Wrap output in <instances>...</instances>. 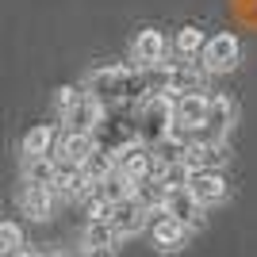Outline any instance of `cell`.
Masks as SVG:
<instances>
[{"label": "cell", "instance_id": "15", "mask_svg": "<svg viewBox=\"0 0 257 257\" xmlns=\"http://www.w3.org/2000/svg\"><path fill=\"white\" fill-rule=\"evenodd\" d=\"M96 150V139L92 135H73V131H65L62 139L54 142V158L65 161V165H85V158Z\"/></svg>", "mask_w": 257, "mask_h": 257}, {"label": "cell", "instance_id": "27", "mask_svg": "<svg viewBox=\"0 0 257 257\" xmlns=\"http://www.w3.org/2000/svg\"><path fill=\"white\" fill-rule=\"evenodd\" d=\"M8 257H39V253H31V249L23 246V249H16V253H8Z\"/></svg>", "mask_w": 257, "mask_h": 257}, {"label": "cell", "instance_id": "18", "mask_svg": "<svg viewBox=\"0 0 257 257\" xmlns=\"http://www.w3.org/2000/svg\"><path fill=\"white\" fill-rule=\"evenodd\" d=\"M54 142H58V131H54V123H39V127H31L27 135H23L20 154H23V158H43V154L54 150Z\"/></svg>", "mask_w": 257, "mask_h": 257}, {"label": "cell", "instance_id": "9", "mask_svg": "<svg viewBox=\"0 0 257 257\" xmlns=\"http://www.w3.org/2000/svg\"><path fill=\"white\" fill-rule=\"evenodd\" d=\"M226 177L223 169H192V177H188V192H192V200L200 207H211V204H223L226 200Z\"/></svg>", "mask_w": 257, "mask_h": 257}, {"label": "cell", "instance_id": "21", "mask_svg": "<svg viewBox=\"0 0 257 257\" xmlns=\"http://www.w3.org/2000/svg\"><path fill=\"white\" fill-rule=\"evenodd\" d=\"M96 192L104 196L107 204H119V200H131V196H135V184H131L127 177L119 173V169H111V173L104 177V181L96 184Z\"/></svg>", "mask_w": 257, "mask_h": 257}, {"label": "cell", "instance_id": "29", "mask_svg": "<svg viewBox=\"0 0 257 257\" xmlns=\"http://www.w3.org/2000/svg\"><path fill=\"white\" fill-rule=\"evenodd\" d=\"M96 257H104V253H96Z\"/></svg>", "mask_w": 257, "mask_h": 257}, {"label": "cell", "instance_id": "11", "mask_svg": "<svg viewBox=\"0 0 257 257\" xmlns=\"http://www.w3.org/2000/svg\"><path fill=\"white\" fill-rule=\"evenodd\" d=\"M107 223L115 226L119 238H131V234H142V226L150 223V211L131 196V200H119V204H111V211H107Z\"/></svg>", "mask_w": 257, "mask_h": 257}, {"label": "cell", "instance_id": "13", "mask_svg": "<svg viewBox=\"0 0 257 257\" xmlns=\"http://www.w3.org/2000/svg\"><path fill=\"white\" fill-rule=\"evenodd\" d=\"M104 111H107V107L100 104L96 96H88V92H85V96H81V100H77V104L62 115V123H65V131H73V135H92V131H96V123L104 119Z\"/></svg>", "mask_w": 257, "mask_h": 257}, {"label": "cell", "instance_id": "8", "mask_svg": "<svg viewBox=\"0 0 257 257\" xmlns=\"http://www.w3.org/2000/svg\"><path fill=\"white\" fill-rule=\"evenodd\" d=\"M207 100H211V92L207 88H196V92H181V96L173 100V123L181 131H200L204 127V115H207Z\"/></svg>", "mask_w": 257, "mask_h": 257}, {"label": "cell", "instance_id": "25", "mask_svg": "<svg viewBox=\"0 0 257 257\" xmlns=\"http://www.w3.org/2000/svg\"><path fill=\"white\" fill-rule=\"evenodd\" d=\"M81 204H85V219H88V223H100V219H107V211H111V204H107L96 188H92V192H88Z\"/></svg>", "mask_w": 257, "mask_h": 257}, {"label": "cell", "instance_id": "10", "mask_svg": "<svg viewBox=\"0 0 257 257\" xmlns=\"http://www.w3.org/2000/svg\"><path fill=\"white\" fill-rule=\"evenodd\" d=\"M226 161H230L226 142H215V139H188V150H184V165H188V169H223Z\"/></svg>", "mask_w": 257, "mask_h": 257}, {"label": "cell", "instance_id": "26", "mask_svg": "<svg viewBox=\"0 0 257 257\" xmlns=\"http://www.w3.org/2000/svg\"><path fill=\"white\" fill-rule=\"evenodd\" d=\"M81 96H85V88H77V85H62V88H58V96H54V104H58V111L65 115V111H69V107H73Z\"/></svg>", "mask_w": 257, "mask_h": 257}, {"label": "cell", "instance_id": "16", "mask_svg": "<svg viewBox=\"0 0 257 257\" xmlns=\"http://www.w3.org/2000/svg\"><path fill=\"white\" fill-rule=\"evenodd\" d=\"M20 207H23V215H31L35 223H46L50 211H54V192L46 184H23L20 188Z\"/></svg>", "mask_w": 257, "mask_h": 257}, {"label": "cell", "instance_id": "5", "mask_svg": "<svg viewBox=\"0 0 257 257\" xmlns=\"http://www.w3.org/2000/svg\"><path fill=\"white\" fill-rule=\"evenodd\" d=\"M115 169L123 173L131 184H142L158 173V161H154V150L142 139H131L123 150H115Z\"/></svg>", "mask_w": 257, "mask_h": 257}, {"label": "cell", "instance_id": "2", "mask_svg": "<svg viewBox=\"0 0 257 257\" xmlns=\"http://www.w3.org/2000/svg\"><path fill=\"white\" fill-rule=\"evenodd\" d=\"M173 100L169 92H154V96H146L139 104V123H135V135H139L146 146H154V142H161L165 135L173 131Z\"/></svg>", "mask_w": 257, "mask_h": 257}, {"label": "cell", "instance_id": "1", "mask_svg": "<svg viewBox=\"0 0 257 257\" xmlns=\"http://www.w3.org/2000/svg\"><path fill=\"white\" fill-rule=\"evenodd\" d=\"M85 92L96 96L100 104H142L154 96L150 69H135V65H96L85 81Z\"/></svg>", "mask_w": 257, "mask_h": 257}, {"label": "cell", "instance_id": "28", "mask_svg": "<svg viewBox=\"0 0 257 257\" xmlns=\"http://www.w3.org/2000/svg\"><path fill=\"white\" fill-rule=\"evenodd\" d=\"M39 257H69V253H39Z\"/></svg>", "mask_w": 257, "mask_h": 257}, {"label": "cell", "instance_id": "20", "mask_svg": "<svg viewBox=\"0 0 257 257\" xmlns=\"http://www.w3.org/2000/svg\"><path fill=\"white\" fill-rule=\"evenodd\" d=\"M204 31L196 27V23H188V27H181V31L173 35V50H177V58H188V62H196L200 58V50H204Z\"/></svg>", "mask_w": 257, "mask_h": 257}, {"label": "cell", "instance_id": "24", "mask_svg": "<svg viewBox=\"0 0 257 257\" xmlns=\"http://www.w3.org/2000/svg\"><path fill=\"white\" fill-rule=\"evenodd\" d=\"M16 249H23V230H20V223L4 219V223H0V257L16 253Z\"/></svg>", "mask_w": 257, "mask_h": 257}, {"label": "cell", "instance_id": "12", "mask_svg": "<svg viewBox=\"0 0 257 257\" xmlns=\"http://www.w3.org/2000/svg\"><path fill=\"white\" fill-rule=\"evenodd\" d=\"M161 215H169V219L184 223L188 230H200V226H204V207L192 200V192H188V188L165 192V200H161Z\"/></svg>", "mask_w": 257, "mask_h": 257}, {"label": "cell", "instance_id": "17", "mask_svg": "<svg viewBox=\"0 0 257 257\" xmlns=\"http://www.w3.org/2000/svg\"><path fill=\"white\" fill-rule=\"evenodd\" d=\"M115 242L123 238L115 234V226L100 219V223H85V234H81V253H107V249H115Z\"/></svg>", "mask_w": 257, "mask_h": 257}, {"label": "cell", "instance_id": "23", "mask_svg": "<svg viewBox=\"0 0 257 257\" xmlns=\"http://www.w3.org/2000/svg\"><path fill=\"white\" fill-rule=\"evenodd\" d=\"M188 177H192V169L184 165V161H177V165H161L158 173H154V181L165 188V192H177V188H188Z\"/></svg>", "mask_w": 257, "mask_h": 257}, {"label": "cell", "instance_id": "19", "mask_svg": "<svg viewBox=\"0 0 257 257\" xmlns=\"http://www.w3.org/2000/svg\"><path fill=\"white\" fill-rule=\"evenodd\" d=\"M54 169H58V158L43 154V158H23V184H54Z\"/></svg>", "mask_w": 257, "mask_h": 257}, {"label": "cell", "instance_id": "4", "mask_svg": "<svg viewBox=\"0 0 257 257\" xmlns=\"http://www.w3.org/2000/svg\"><path fill=\"white\" fill-rule=\"evenodd\" d=\"M200 65H204V73H230V69H238L242 65V43L226 31L211 35L204 43V50H200Z\"/></svg>", "mask_w": 257, "mask_h": 257}, {"label": "cell", "instance_id": "22", "mask_svg": "<svg viewBox=\"0 0 257 257\" xmlns=\"http://www.w3.org/2000/svg\"><path fill=\"white\" fill-rule=\"evenodd\" d=\"M81 169H85V177H88V184H92V188H96L100 181H104L107 173L115 169V158H111V154L107 150H92L85 158V165H81Z\"/></svg>", "mask_w": 257, "mask_h": 257}, {"label": "cell", "instance_id": "7", "mask_svg": "<svg viewBox=\"0 0 257 257\" xmlns=\"http://www.w3.org/2000/svg\"><path fill=\"white\" fill-rule=\"evenodd\" d=\"M154 219L146 226H150V242L158 253H177V249H184V242H188V226L177 223V219H169V215H161V211H150Z\"/></svg>", "mask_w": 257, "mask_h": 257}, {"label": "cell", "instance_id": "3", "mask_svg": "<svg viewBox=\"0 0 257 257\" xmlns=\"http://www.w3.org/2000/svg\"><path fill=\"white\" fill-rule=\"evenodd\" d=\"M238 127V104L223 92H211L207 100V115H204V127L192 131L196 139H215V142H226L230 139V131Z\"/></svg>", "mask_w": 257, "mask_h": 257}, {"label": "cell", "instance_id": "14", "mask_svg": "<svg viewBox=\"0 0 257 257\" xmlns=\"http://www.w3.org/2000/svg\"><path fill=\"white\" fill-rule=\"evenodd\" d=\"M50 192L54 196H65V200H85V196L92 192V184H88V177H85L81 165H65V161H58Z\"/></svg>", "mask_w": 257, "mask_h": 257}, {"label": "cell", "instance_id": "6", "mask_svg": "<svg viewBox=\"0 0 257 257\" xmlns=\"http://www.w3.org/2000/svg\"><path fill=\"white\" fill-rule=\"evenodd\" d=\"M165 50H169L165 35H161L158 27H142V31L131 39V58L127 62L135 65V69H158V65L165 62Z\"/></svg>", "mask_w": 257, "mask_h": 257}]
</instances>
